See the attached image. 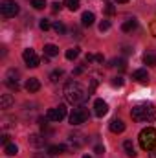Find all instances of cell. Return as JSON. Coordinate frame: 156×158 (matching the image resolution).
I'll list each match as a JSON object with an SVG mask.
<instances>
[{
    "label": "cell",
    "mask_w": 156,
    "mask_h": 158,
    "mask_svg": "<svg viewBox=\"0 0 156 158\" xmlns=\"http://www.w3.org/2000/svg\"><path fill=\"white\" fill-rule=\"evenodd\" d=\"M94 20H96V17H94V13H90V11H84V13H83V17H81V24H83L84 28L92 26V24H94Z\"/></svg>",
    "instance_id": "obj_17"
},
{
    "label": "cell",
    "mask_w": 156,
    "mask_h": 158,
    "mask_svg": "<svg viewBox=\"0 0 156 158\" xmlns=\"http://www.w3.org/2000/svg\"><path fill=\"white\" fill-rule=\"evenodd\" d=\"M51 9H53V11H59V9H61V4H59V2H55V4H53V7H51Z\"/></svg>",
    "instance_id": "obj_41"
},
{
    "label": "cell",
    "mask_w": 156,
    "mask_h": 158,
    "mask_svg": "<svg viewBox=\"0 0 156 158\" xmlns=\"http://www.w3.org/2000/svg\"><path fill=\"white\" fill-rule=\"evenodd\" d=\"M66 59L68 61H74V59H77L79 57V48H70V50H66Z\"/></svg>",
    "instance_id": "obj_25"
},
{
    "label": "cell",
    "mask_w": 156,
    "mask_h": 158,
    "mask_svg": "<svg viewBox=\"0 0 156 158\" xmlns=\"http://www.w3.org/2000/svg\"><path fill=\"white\" fill-rule=\"evenodd\" d=\"M136 28H138V20H136L134 17H132V19H127V20L121 24V30H123L125 33H130V31H134Z\"/></svg>",
    "instance_id": "obj_13"
},
{
    "label": "cell",
    "mask_w": 156,
    "mask_h": 158,
    "mask_svg": "<svg viewBox=\"0 0 156 158\" xmlns=\"http://www.w3.org/2000/svg\"><path fill=\"white\" fill-rule=\"evenodd\" d=\"M151 31H153V35L156 37V19H154V22H153V26H151Z\"/></svg>",
    "instance_id": "obj_40"
},
{
    "label": "cell",
    "mask_w": 156,
    "mask_h": 158,
    "mask_svg": "<svg viewBox=\"0 0 156 158\" xmlns=\"http://www.w3.org/2000/svg\"><path fill=\"white\" fill-rule=\"evenodd\" d=\"M92 61H96V55H92V53H86V63H92Z\"/></svg>",
    "instance_id": "obj_37"
},
{
    "label": "cell",
    "mask_w": 156,
    "mask_h": 158,
    "mask_svg": "<svg viewBox=\"0 0 156 158\" xmlns=\"http://www.w3.org/2000/svg\"><path fill=\"white\" fill-rule=\"evenodd\" d=\"M11 105H13V98H11V94H2L0 96V109H11Z\"/></svg>",
    "instance_id": "obj_18"
},
{
    "label": "cell",
    "mask_w": 156,
    "mask_h": 158,
    "mask_svg": "<svg viewBox=\"0 0 156 158\" xmlns=\"http://www.w3.org/2000/svg\"><path fill=\"white\" fill-rule=\"evenodd\" d=\"M138 140H140L142 149H145V151L154 149L156 147V129H153V127H145V129L140 132Z\"/></svg>",
    "instance_id": "obj_3"
},
{
    "label": "cell",
    "mask_w": 156,
    "mask_h": 158,
    "mask_svg": "<svg viewBox=\"0 0 156 158\" xmlns=\"http://www.w3.org/2000/svg\"><path fill=\"white\" fill-rule=\"evenodd\" d=\"M53 30H55V33H59V35H64L66 33V26L61 22V20H57V22H53V26H51Z\"/></svg>",
    "instance_id": "obj_22"
},
{
    "label": "cell",
    "mask_w": 156,
    "mask_h": 158,
    "mask_svg": "<svg viewBox=\"0 0 156 158\" xmlns=\"http://www.w3.org/2000/svg\"><path fill=\"white\" fill-rule=\"evenodd\" d=\"M64 6H66L70 11H77V9H79V0H66V2H64Z\"/></svg>",
    "instance_id": "obj_27"
},
{
    "label": "cell",
    "mask_w": 156,
    "mask_h": 158,
    "mask_svg": "<svg viewBox=\"0 0 156 158\" xmlns=\"http://www.w3.org/2000/svg\"><path fill=\"white\" fill-rule=\"evenodd\" d=\"M44 55H46V57H55V55H59V46H55V44H44Z\"/></svg>",
    "instance_id": "obj_19"
},
{
    "label": "cell",
    "mask_w": 156,
    "mask_h": 158,
    "mask_svg": "<svg viewBox=\"0 0 156 158\" xmlns=\"http://www.w3.org/2000/svg\"><path fill=\"white\" fill-rule=\"evenodd\" d=\"M46 118L50 119V121H63V119L66 118V105H59V107H55V109H50L48 112H46Z\"/></svg>",
    "instance_id": "obj_8"
},
{
    "label": "cell",
    "mask_w": 156,
    "mask_h": 158,
    "mask_svg": "<svg viewBox=\"0 0 156 158\" xmlns=\"http://www.w3.org/2000/svg\"><path fill=\"white\" fill-rule=\"evenodd\" d=\"M96 61H97V63H103V61H105V57H103L101 53H97V55H96Z\"/></svg>",
    "instance_id": "obj_39"
},
{
    "label": "cell",
    "mask_w": 156,
    "mask_h": 158,
    "mask_svg": "<svg viewBox=\"0 0 156 158\" xmlns=\"http://www.w3.org/2000/svg\"><path fill=\"white\" fill-rule=\"evenodd\" d=\"M123 83H125V79L121 77V76H117V77L112 79V86H123Z\"/></svg>",
    "instance_id": "obj_31"
},
{
    "label": "cell",
    "mask_w": 156,
    "mask_h": 158,
    "mask_svg": "<svg viewBox=\"0 0 156 158\" xmlns=\"http://www.w3.org/2000/svg\"><path fill=\"white\" fill-rule=\"evenodd\" d=\"M105 13H107V15H114V13H116V7H114V4H107V7H105Z\"/></svg>",
    "instance_id": "obj_32"
},
{
    "label": "cell",
    "mask_w": 156,
    "mask_h": 158,
    "mask_svg": "<svg viewBox=\"0 0 156 158\" xmlns=\"http://www.w3.org/2000/svg\"><path fill=\"white\" fill-rule=\"evenodd\" d=\"M110 131H112L114 134L123 132V131H125V123H123V119H119V118L112 119V121H110Z\"/></svg>",
    "instance_id": "obj_14"
},
{
    "label": "cell",
    "mask_w": 156,
    "mask_h": 158,
    "mask_svg": "<svg viewBox=\"0 0 156 158\" xmlns=\"http://www.w3.org/2000/svg\"><path fill=\"white\" fill-rule=\"evenodd\" d=\"M117 4H127V2H129V0H116Z\"/></svg>",
    "instance_id": "obj_43"
},
{
    "label": "cell",
    "mask_w": 156,
    "mask_h": 158,
    "mask_svg": "<svg viewBox=\"0 0 156 158\" xmlns=\"http://www.w3.org/2000/svg\"><path fill=\"white\" fill-rule=\"evenodd\" d=\"M18 81H20V74H18V70L11 68V70L6 74V81H4V83H6L7 88H11V90H18V88H20Z\"/></svg>",
    "instance_id": "obj_7"
},
{
    "label": "cell",
    "mask_w": 156,
    "mask_h": 158,
    "mask_svg": "<svg viewBox=\"0 0 156 158\" xmlns=\"http://www.w3.org/2000/svg\"><path fill=\"white\" fill-rule=\"evenodd\" d=\"M22 59H24V63H26L28 68H37L40 64L39 55H37L35 50H31V48H26V50L22 52Z\"/></svg>",
    "instance_id": "obj_6"
},
{
    "label": "cell",
    "mask_w": 156,
    "mask_h": 158,
    "mask_svg": "<svg viewBox=\"0 0 156 158\" xmlns=\"http://www.w3.org/2000/svg\"><path fill=\"white\" fill-rule=\"evenodd\" d=\"M0 13H2V17L11 19V17H15V15L20 13V7H18V4L15 0H4L0 4Z\"/></svg>",
    "instance_id": "obj_4"
},
{
    "label": "cell",
    "mask_w": 156,
    "mask_h": 158,
    "mask_svg": "<svg viewBox=\"0 0 156 158\" xmlns=\"http://www.w3.org/2000/svg\"><path fill=\"white\" fill-rule=\"evenodd\" d=\"M72 37H76V39H81V31H79L77 28H72Z\"/></svg>",
    "instance_id": "obj_34"
},
{
    "label": "cell",
    "mask_w": 156,
    "mask_h": 158,
    "mask_svg": "<svg viewBox=\"0 0 156 158\" xmlns=\"http://www.w3.org/2000/svg\"><path fill=\"white\" fill-rule=\"evenodd\" d=\"M110 30V20H101L99 22V31L103 33V31H109Z\"/></svg>",
    "instance_id": "obj_28"
},
{
    "label": "cell",
    "mask_w": 156,
    "mask_h": 158,
    "mask_svg": "<svg viewBox=\"0 0 156 158\" xmlns=\"http://www.w3.org/2000/svg\"><path fill=\"white\" fill-rule=\"evenodd\" d=\"M68 151V147L64 145V143H57V145H50L48 147V155H63V153H66Z\"/></svg>",
    "instance_id": "obj_15"
},
{
    "label": "cell",
    "mask_w": 156,
    "mask_h": 158,
    "mask_svg": "<svg viewBox=\"0 0 156 158\" xmlns=\"http://www.w3.org/2000/svg\"><path fill=\"white\" fill-rule=\"evenodd\" d=\"M63 94H64L66 103H70V105H81V103H84V99L88 98V94H86V90L83 88V85H81L79 81H74V79L64 85Z\"/></svg>",
    "instance_id": "obj_1"
},
{
    "label": "cell",
    "mask_w": 156,
    "mask_h": 158,
    "mask_svg": "<svg viewBox=\"0 0 156 158\" xmlns=\"http://www.w3.org/2000/svg\"><path fill=\"white\" fill-rule=\"evenodd\" d=\"M143 63L149 66H156V53H145L143 55Z\"/></svg>",
    "instance_id": "obj_24"
},
{
    "label": "cell",
    "mask_w": 156,
    "mask_h": 158,
    "mask_svg": "<svg viewBox=\"0 0 156 158\" xmlns=\"http://www.w3.org/2000/svg\"><path fill=\"white\" fill-rule=\"evenodd\" d=\"M26 90H28L30 94L39 92V90H40V81L37 77H30L28 81H26Z\"/></svg>",
    "instance_id": "obj_12"
},
{
    "label": "cell",
    "mask_w": 156,
    "mask_h": 158,
    "mask_svg": "<svg viewBox=\"0 0 156 158\" xmlns=\"http://www.w3.org/2000/svg\"><path fill=\"white\" fill-rule=\"evenodd\" d=\"M4 153H6L7 156H15V155L18 153V147H17L15 143H7V145H4Z\"/></svg>",
    "instance_id": "obj_21"
},
{
    "label": "cell",
    "mask_w": 156,
    "mask_h": 158,
    "mask_svg": "<svg viewBox=\"0 0 156 158\" xmlns=\"http://www.w3.org/2000/svg\"><path fill=\"white\" fill-rule=\"evenodd\" d=\"M84 143H86V138H84V134H81V132H72V134L68 136L66 147H68V151H70V153H74V151L81 149Z\"/></svg>",
    "instance_id": "obj_5"
},
{
    "label": "cell",
    "mask_w": 156,
    "mask_h": 158,
    "mask_svg": "<svg viewBox=\"0 0 156 158\" xmlns=\"http://www.w3.org/2000/svg\"><path fill=\"white\" fill-rule=\"evenodd\" d=\"M149 158H156V149H151L149 151Z\"/></svg>",
    "instance_id": "obj_42"
},
{
    "label": "cell",
    "mask_w": 156,
    "mask_h": 158,
    "mask_svg": "<svg viewBox=\"0 0 156 158\" xmlns=\"http://www.w3.org/2000/svg\"><path fill=\"white\" fill-rule=\"evenodd\" d=\"M63 76H64V70H61V68H59V70H53V72L50 74V81H51V83H57L59 79H63Z\"/></svg>",
    "instance_id": "obj_23"
},
{
    "label": "cell",
    "mask_w": 156,
    "mask_h": 158,
    "mask_svg": "<svg viewBox=\"0 0 156 158\" xmlns=\"http://www.w3.org/2000/svg\"><path fill=\"white\" fill-rule=\"evenodd\" d=\"M31 6H33L35 9H44V6H46V0H31Z\"/></svg>",
    "instance_id": "obj_30"
},
{
    "label": "cell",
    "mask_w": 156,
    "mask_h": 158,
    "mask_svg": "<svg viewBox=\"0 0 156 158\" xmlns=\"http://www.w3.org/2000/svg\"><path fill=\"white\" fill-rule=\"evenodd\" d=\"M94 112H96V116L103 118V116L109 112V105H107V101H103V99H96V101H94Z\"/></svg>",
    "instance_id": "obj_10"
},
{
    "label": "cell",
    "mask_w": 156,
    "mask_h": 158,
    "mask_svg": "<svg viewBox=\"0 0 156 158\" xmlns=\"http://www.w3.org/2000/svg\"><path fill=\"white\" fill-rule=\"evenodd\" d=\"M83 158H92V156H88V155H84V156H83Z\"/></svg>",
    "instance_id": "obj_44"
},
{
    "label": "cell",
    "mask_w": 156,
    "mask_h": 158,
    "mask_svg": "<svg viewBox=\"0 0 156 158\" xmlns=\"http://www.w3.org/2000/svg\"><path fill=\"white\" fill-rule=\"evenodd\" d=\"M28 142H30L31 147H42L46 143V136H42V134H30Z\"/></svg>",
    "instance_id": "obj_11"
},
{
    "label": "cell",
    "mask_w": 156,
    "mask_h": 158,
    "mask_svg": "<svg viewBox=\"0 0 156 158\" xmlns=\"http://www.w3.org/2000/svg\"><path fill=\"white\" fill-rule=\"evenodd\" d=\"M88 118V114H86V110L83 109V107H79V109H74L72 110V114H70V125H74V127H77L81 123H84Z\"/></svg>",
    "instance_id": "obj_9"
},
{
    "label": "cell",
    "mask_w": 156,
    "mask_h": 158,
    "mask_svg": "<svg viewBox=\"0 0 156 158\" xmlns=\"http://www.w3.org/2000/svg\"><path fill=\"white\" fill-rule=\"evenodd\" d=\"M109 66H117L119 70H125V68H127V61H125V59H114V61H110Z\"/></svg>",
    "instance_id": "obj_26"
},
{
    "label": "cell",
    "mask_w": 156,
    "mask_h": 158,
    "mask_svg": "<svg viewBox=\"0 0 156 158\" xmlns=\"http://www.w3.org/2000/svg\"><path fill=\"white\" fill-rule=\"evenodd\" d=\"M132 52H134L132 48H129V46H123V53H127V55H129V53H132Z\"/></svg>",
    "instance_id": "obj_38"
},
{
    "label": "cell",
    "mask_w": 156,
    "mask_h": 158,
    "mask_svg": "<svg viewBox=\"0 0 156 158\" xmlns=\"http://www.w3.org/2000/svg\"><path fill=\"white\" fill-rule=\"evenodd\" d=\"M39 28L42 30V31H48L50 28H51V24L46 20V19H40V22H39Z\"/></svg>",
    "instance_id": "obj_29"
},
{
    "label": "cell",
    "mask_w": 156,
    "mask_h": 158,
    "mask_svg": "<svg viewBox=\"0 0 156 158\" xmlns=\"http://www.w3.org/2000/svg\"><path fill=\"white\" fill-rule=\"evenodd\" d=\"M7 140H9V136H7V134H2V136H0V142H2L4 145H7Z\"/></svg>",
    "instance_id": "obj_36"
},
{
    "label": "cell",
    "mask_w": 156,
    "mask_h": 158,
    "mask_svg": "<svg viewBox=\"0 0 156 158\" xmlns=\"http://www.w3.org/2000/svg\"><path fill=\"white\" fill-rule=\"evenodd\" d=\"M130 116L138 123H151L156 118V107L153 103H140V105L132 107Z\"/></svg>",
    "instance_id": "obj_2"
},
{
    "label": "cell",
    "mask_w": 156,
    "mask_h": 158,
    "mask_svg": "<svg viewBox=\"0 0 156 158\" xmlns=\"http://www.w3.org/2000/svg\"><path fill=\"white\" fill-rule=\"evenodd\" d=\"M132 79L138 81V83H147V81H149V74H147V70L140 68V70H136V72L132 74Z\"/></svg>",
    "instance_id": "obj_16"
},
{
    "label": "cell",
    "mask_w": 156,
    "mask_h": 158,
    "mask_svg": "<svg viewBox=\"0 0 156 158\" xmlns=\"http://www.w3.org/2000/svg\"><path fill=\"white\" fill-rule=\"evenodd\" d=\"M94 153H97V155H103V153H105V147L99 143V145H96V147H94Z\"/></svg>",
    "instance_id": "obj_33"
},
{
    "label": "cell",
    "mask_w": 156,
    "mask_h": 158,
    "mask_svg": "<svg viewBox=\"0 0 156 158\" xmlns=\"http://www.w3.org/2000/svg\"><path fill=\"white\" fill-rule=\"evenodd\" d=\"M83 72H84V66H77V68H76V70H74L72 74H74V76H81Z\"/></svg>",
    "instance_id": "obj_35"
},
{
    "label": "cell",
    "mask_w": 156,
    "mask_h": 158,
    "mask_svg": "<svg viewBox=\"0 0 156 158\" xmlns=\"http://www.w3.org/2000/svg\"><path fill=\"white\" fill-rule=\"evenodd\" d=\"M123 149H125V153H127V156H130V158H134L136 155H138L130 140H125V142H123Z\"/></svg>",
    "instance_id": "obj_20"
}]
</instances>
